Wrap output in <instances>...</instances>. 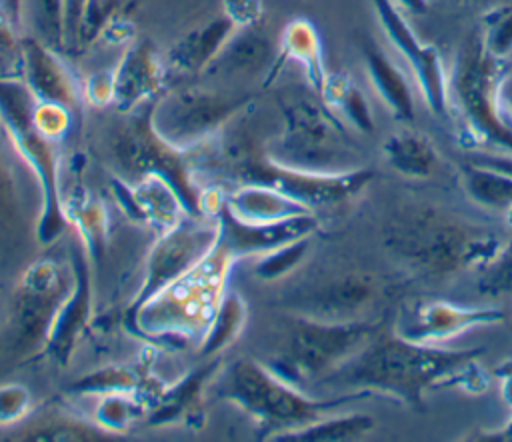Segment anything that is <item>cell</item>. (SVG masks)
I'll return each mask as SVG.
<instances>
[{
  "instance_id": "obj_34",
  "label": "cell",
  "mask_w": 512,
  "mask_h": 442,
  "mask_svg": "<svg viewBox=\"0 0 512 442\" xmlns=\"http://www.w3.org/2000/svg\"><path fill=\"white\" fill-rule=\"evenodd\" d=\"M462 184L476 204L496 210H512V176L470 162L464 166Z\"/></svg>"
},
{
  "instance_id": "obj_30",
  "label": "cell",
  "mask_w": 512,
  "mask_h": 442,
  "mask_svg": "<svg viewBox=\"0 0 512 442\" xmlns=\"http://www.w3.org/2000/svg\"><path fill=\"white\" fill-rule=\"evenodd\" d=\"M374 428L370 414H326L302 428L274 436L276 442H348L364 438Z\"/></svg>"
},
{
  "instance_id": "obj_33",
  "label": "cell",
  "mask_w": 512,
  "mask_h": 442,
  "mask_svg": "<svg viewBox=\"0 0 512 442\" xmlns=\"http://www.w3.org/2000/svg\"><path fill=\"white\" fill-rule=\"evenodd\" d=\"M148 372L140 366L112 364L98 368L90 374H84L68 384L66 392L76 396H102L112 392H130L136 394L142 386V380Z\"/></svg>"
},
{
  "instance_id": "obj_4",
  "label": "cell",
  "mask_w": 512,
  "mask_h": 442,
  "mask_svg": "<svg viewBox=\"0 0 512 442\" xmlns=\"http://www.w3.org/2000/svg\"><path fill=\"white\" fill-rule=\"evenodd\" d=\"M386 246L414 270L448 276L482 270L500 248L486 228L432 206L404 208L388 224Z\"/></svg>"
},
{
  "instance_id": "obj_39",
  "label": "cell",
  "mask_w": 512,
  "mask_h": 442,
  "mask_svg": "<svg viewBox=\"0 0 512 442\" xmlns=\"http://www.w3.org/2000/svg\"><path fill=\"white\" fill-rule=\"evenodd\" d=\"M486 50L498 58L512 54V6H500L486 16V34H482Z\"/></svg>"
},
{
  "instance_id": "obj_43",
  "label": "cell",
  "mask_w": 512,
  "mask_h": 442,
  "mask_svg": "<svg viewBox=\"0 0 512 442\" xmlns=\"http://www.w3.org/2000/svg\"><path fill=\"white\" fill-rule=\"evenodd\" d=\"M222 10V14L236 24V28L258 26L264 20L262 0H222Z\"/></svg>"
},
{
  "instance_id": "obj_35",
  "label": "cell",
  "mask_w": 512,
  "mask_h": 442,
  "mask_svg": "<svg viewBox=\"0 0 512 442\" xmlns=\"http://www.w3.org/2000/svg\"><path fill=\"white\" fill-rule=\"evenodd\" d=\"M148 414L146 404L130 392H112L98 396V402L92 410V420L98 428L108 434H124L128 428Z\"/></svg>"
},
{
  "instance_id": "obj_50",
  "label": "cell",
  "mask_w": 512,
  "mask_h": 442,
  "mask_svg": "<svg viewBox=\"0 0 512 442\" xmlns=\"http://www.w3.org/2000/svg\"><path fill=\"white\" fill-rule=\"evenodd\" d=\"M392 2L410 14H424L428 10V0H392Z\"/></svg>"
},
{
  "instance_id": "obj_11",
  "label": "cell",
  "mask_w": 512,
  "mask_h": 442,
  "mask_svg": "<svg viewBox=\"0 0 512 442\" xmlns=\"http://www.w3.org/2000/svg\"><path fill=\"white\" fill-rule=\"evenodd\" d=\"M234 168L236 180L266 184L294 202L302 204L310 212L316 208L334 206L354 198L366 184H370L374 172L370 168H350L342 172H308L290 168L264 158L244 156L228 170Z\"/></svg>"
},
{
  "instance_id": "obj_32",
  "label": "cell",
  "mask_w": 512,
  "mask_h": 442,
  "mask_svg": "<svg viewBox=\"0 0 512 442\" xmlns=\"http://www.w3.org/2000/svg\"><path fill=\"white\" fill-rule=\"evenodd\" d=\"M388 164L408 178H426L436 166V152L432 144L418 132L392 134L384 146Z\"/></svg>"
},
{
  "instance_id": "obj_15",
  "label": "cell",
  "mask_w": 512,
  "mask_h": 442,
  "mask_svg": "<svg viewBox=\"0 0 512 442\" xmlns=\"http://www.w3.org/2000/svg\"><path fill=\"white\" fill-rule=\"evenodd\" d=\"M506 312L500 308L458 306L446 300H424L406 306L394 320V330L406 340L430 346H442L446 340L460 336L478 326L502 324Z\"/></svg>"
},
{
  "instance_id": "obj_12",
  "label": "cell",
  "mask_w": 512,
  "mask_h": 442,
  "mask_svg": "<svg viewBox=\"0 0 512 442\" xmlns=\"http://www.w3.org/2000/svg\"><path fill=\"white\" fill-rule=\"evenodd\" d=\"M220 238V222L218 218H202V216H186L174 228L158 234L152 244L142 282L124 310V318L134 314L148 298L156 292L172 284L176 278L192 270L200 264L218 244Z\"/></svg>"
},
{
  "instance_id": "obj_22",
  "label": "cell",
  "mask_w": 512,
  "mask_h": 442,
  "mask_svg": "<svg viewBox=\"0 0 512 442\" xmlns=\"http://www.w3.org/2000/svg\"><path fill=\"white\" fill-rule=\"evenodd\" d=\"M236 24L228 16H218L186 32L168 52V70L178 74L206 72L226 42L236 34Z\"/></svg>"
},
{
  "instance_id": "obj_38",
  "label": "cell",
  "mask_w": 512,
  "mask_h": 442,
  "mask_svg": "<svg viewBox=\"0 0 512 442\" xmlns=\"http://www.w3.org/2000/svg\"><path fill=\"white\" fill-rule=\"evenodd\" d=\"M476 288L480 294L490 298L512 294V238L502 244L490 262L480 270Z\"/></svg>"
},
{
  "instance_id": "obj_48",
  "label": "cell",
  "mask_w": 512,
  "mask_h": 442,
  "mask_svg": "<svg viewBox=\"0 0 512 442\" xmlns=\"http://www.w3.org/2000/svg\"><path fill=\"white\" fill-rule=\"evenodd\" d=\"M496 376L500 378V396L512 408V360L502 362L496 368Z\"/></svg>"
},
{
  "instance_id": "obj_28",
  "label": "cell",
  "mask_w": 512,
  "mask_h": 442,
  "mask_svg": "<svg viewBox=\"0 0 512 442\" xmlns=\"http://www.w3.org/2000/svg\"><path fill=\"white\" fill-rule=\"evenodd\" d=\"M362 52H364V62H366V70L372 80V86L376 88L380 98L386 102L392 116L400 122H412L414 94L404 74L376 44L366 42Z\"/></svg>"
},
{
  "instance_id": "obj_17",
  "label": "cell",
  "mask_w": 512,
  "mask_h": 442,
  "mask_svg": "<svg viewBox=\"0 0 512 442\" xmlns=\"http://www.w3.org/2000/svg\"><path fill=\"white\" fill-rule=\"evenodd\" d=\"M70 262L74 268V288L60 304L42 348V352L58 364H66L70 360L76 340L88 326L92 314V280L88 256L84 250H74Z\"/></svg>"
},
{
  "instance_id": "obj_2",
  "label": "cell",
  "mask_w": 512,
  "mask_h": 442,
  "mask_svg": "<svg viewBox=\"0 0 512 442\" xmlns=\"http://www.w3.org/2000/svg\"><path fill=\"white\" fill-rule=\"evenodd\" d=\"M236 260L218 242L192 270L148 298L124 326L154 348L174 350L198 342L210 324Z\"/></svg>"
},
{
  "instance_id": "obj_14",
  "label": "cell",
  "mask_w": 512,
  "mask_h": 442,
  "mask_svg": "<svg viewBox=\"0 0 512 442\" xmlns=\"http://www.w3.org/2000/svg\"><path fill=\"white\" fill-rule=\"evenodd\" d=\"M372 6L388 40L408 62L426 106L436 116H444L448 112L450 94L448 76L438 50L420 42L392 0H372Z\"/></svg>"
},
{
  "instance_id": "obj_3",
  "label": "cell",
  "mask_w": 512,
  "mask_h": 442,
  "mask_svg": "<svg viewBox=\"0 0 512 442\" xmlns=\"http://www.w3.org/2000/svg\"><path fill=\"white\" fill-rule=\"evenodd\" d=\"M212 388L220 400L248 414L268 440L332 414L348 402L374 396L366 390H354L336 398H312L256 358H238L220 370L212 380Z\"/></svg>"
},
{
  "instance_id": "obj_36",
  "label": "cell",
  "mask_w": 512,
  "mask_h": 442,
  "mask_svg": "<svg viewBox=\"0 0 512 442\" xmlns=\"http://www.w3.org/2000/svg\"><path fill=\"white\" fill-rule=\"evenodd\" d=\"M310 244L312 236H306L252 258V276L262 282H274L288 276L306 258V254L310 252Z\"/></svg>"
},
{
  "instance_id": "obj_1",
  "label": "cell",
  "mask_w": 512,
  "mask_h": 442,
  "mask_svg": "<svg viewBox=\"0 0 512 442\" xmlns=\"http://www.w3.org/2000/svg\"><path fill=\"white\" fill-rule=\"evenodd\" d=\"M480 354L478 348L448 350L406 340L394 330L392 320H382L360 352L316 384L352 392L366 390L420 408L428 392L442 388L486 392L488 376L476 364Z\"/></svg>"
},
{
  "instance_id": "obj_45",
  "label": "cell",
  "mask_w": 512,
  "mask_h": 442,
  "mask_svg": "<svg viewBox=\"0 0 512 442\" xmlns=\"http://www.w3.org/2000/svg\"><path fill=\"white\" fill-rule=\"evenodd\" d=\"M228 192L220 184H206L198 190V216L218 218L226 210Z\"/></svg>"
},
{
  "instance_id": "obj_6",
  "label": "cell",
  "mask_w": 512,
  "mask_h": 442,
  "mask_svg": "<svg viewBox=\"0 0 512 442\" xmlns=\"http://www.w3.org/2000/svg\"><path fill=\"white\" fill-rule=\"evenodd\" d=\"M380 324L360 318L322 320L294 312L286 322L280 352L264 364L302 388L306 382L322 380L360 352Z\"/></svg>"
},
{
  "instance_id": "obj_10",
  "label": "cell",
  "mask_w": 512,
  "mask_h": 442,
  "mask_svg": "<svg viewBox=\"0 0 512 442\" xmlns=\"http://www.w3.org/2000/svg\"><path fill=\"white\" fill-rule=\"evenodd\" d=\"M250 104L248 94H220L200 86H176L150 104V124L156 134L178 150H194Z\"/></svg>"
},
{
  "instance_id": "obj_21",
  "label": "cell",
  "mask_w": 512,
  "mask_h": 442,
  "mask_svg": "<svg viewBox=\"0 0 512 442\" xmlns=\"http://www.w3.org/2000/svg\"><path fill=\"white\" fill-rule=\"evenodd\" d=\"M222 368V360L214 358L194 368L174 384H166L156 404L148 410L150 426H168L182 420L202 418V396Z\"/></svg>"
},
{
  "instance_id": "obj_26",
  "label": "cell",
  "mask_w": 512,
  "mask_h": 442,
  "mask_svg": "<svg viewBox=\"0 0 512 442\" xmlns=\"http://www.w3.org/2000/svg\"><path fill=\"white\" fill-rule=\"evenodd\" d=\"M62 210L68 224L76 230L90 262H98L106 238V210L102 200L86 186L76 184L62 194Z\"/></svg>"
},
{
  "instance_id": "obj_47",
  "label": "cell",
  "mask_w": 512,
  "mask_h": 442,
  "mask_svg": "<svg viewBox=\"0 0 512 442\" xmlns=\"http://www.w3.org/2000/svg\"><path fill=\"white\" fill-rule=\"evenodd\" d=\"M16 50V40L12 34L8 12L0 6V54H12Z\"/></svg>"
},
{
  "instance_id": "obj_7",
  "label": "cell",
  "mask_w": 512,
  "mask_h": 442,
  "mask_svg": "<svg viewBox=\"0 0 512 442\" xmlns=\"http://www.w3.org/2000/svg\"><path fill=\"white\" fill-rule=\"evenodd\" d=\"M508 72L506 58L490 54L482 34H470L458 50L448 78V94L454 98L464 126L476 142L498 146L512 154V122L500 96Z\"/></svg>"
},
{
  "instance_id": "obj_13",
  "label": "cell",
  "mask_w": 512,
  "mask_h": 442,
  "mask_svg": "<svg viewBox=\"0 0 512 442\" xmlns=\"http://www.w3.org/2000/svg\"><path fill=\"white\" fill-rule=\"evenodd\" d=\"M74 288L72 262L60 264L50 258L32 262L14 292L12 326L20 346L44 348L50 324Z\"/></svg>"
},
{
  "instance_id": "obj_40",
  "label": "cell",
  "mask_w": 512,
  "mask_h": 442,
  "mask_svg": "<svg viewBox=\"0 0 512 442\" xmlns=\"http://www.w3.org/2000/svg\"><path fill=\"white\" fill-rule=\"evenodd\" d=\"M36 128L52 142H62L72 126V110L54 102H36L32 112Z\"/></svg>"
},
{
  "instance_id": "obj_20",
  "label": "cell",
  "mask_w": 512,
  "mask_h": 442,
  "mask_svg": "<svg viewBox=\"0 0 512 442\" xmlns=\"http://www.w3.org/2000/svg\"><path fill=\"white\" fill-rule=\"evenodd\" d=\"M376 294L372 276L346 274L314 288L304 296L306 306L294 312L322 320H358V314L374 302Z\"/></svg>"
},
{
  "instance_id": "obj_44",
  "label": "cell",
  "mask_w": 512,
  "mask_h": 442,
  "mask_svg": "<svg viewBox=\"0 0 512 442\" xmlns=\"http://www.w3.org/2000/svg\"><path fill=\"white\" fill-rule=\"evenodd\" d=\"M84 98L96 108H104V106L112 104L114 102V74L106 72V70L90 74L84 84Z\"/></svg>"
},
{
  "instance_id": "obj_29",
  "label": "cell",
  "mask_w": 512,
  "mask_h": 442,
  "mask_svg": "<svg viewBox=\"0 0 512 442\" xmlns=\"http://www.w3.org/2000/svg\"><path fill=\"white\" fill-rule=\"evenodd\" d=\"M246 318L248 306L242 294L226 288L210 324L198 340V354L202 358H216L220 352L230 348L244 330Z\"/></svg>"
},
{
  "instance_id": "obj_16",
  "label": "cell",
  "mask_w": 512,
  "mask_h": 442,
  "mask_svg": "<svg viewBox=\"0 0 512 442\" xmlns=\"http://www.w3.org/2000/svg\"><path fill=\"white\" fill-rule=\"evenodd\" d=\"M218 222H220L218 242L236 262L248 260V258L252 260L278 246H284L298 238L312 236L318 230V220L312 212L284 218L278 222L248 224L232 216L228 210H224L218 216Z\"/></svg>"
},
{
  "instance_id": "obj_24",
  "label": "cell",
  "mask_w": 512,
  "mask_h": 442,
  "mask_svg": "<svg viewBox=\"0 0 512 442\" xmlns=\"http://www.w3.org/2000/svg\"><path fill=\"white\" fill-rule=\"evenodd\" d=\"M226 210L248 224L278 222L310 212L282 192L258 182H242L232 192H228Z\"/></svg>"
},
{
  "instance_id": "obj_49",
  "label": "cell",
  "mask_w": 512,
  "mask_h": 442,
  "mask_svg": "<svg viewBox=\"0 0 512 442\" xmlns=\"http://www.w3.org/2000/svg\"><path fill=\"white\" fill-rule=\"evenodd\" d=\"M500 96H502V104H504L506 116L512 122V72L506 74V78L502 82V88H500Z\"/></svg>"
},
{
  "instance_id": "obj_42",
  "label": "cell",
  "mask_w": 512,
  "mask_h": 442,
  "mask_svg": "<svg viewBox=\"0 0 512 442\" xmlns=\"http://www.w3.org/2000/svg\"><path fill=\"white\" fill-rule=\"evenodd\" d=\"M90 0H60L62 12V46L74 48L78 46L82 18L86 14Z\"/></svg>"
},
{
  "instance_id": "obj_25",
  "label": "cell",
  "mask_w": 512,
  "mask_h": 442,
  "mask_svg": "<svg viewBox=\"0 0 512 442\" xmlns=\"http://www.w3.org/2000/svg\"><path fill=\"white\" fill-rule=\"evenodd\" d=\"M274 48L270 40L258 32L256 26L238 28L236 34L226 42L220 54L206 68L210 76H236L254 74L264 68H272Z\"/></svg>"
},
{
  "instance_id": "obj_19",
  "label": "cell",
  "mask_w": 512,
  "mask_h": 442,
  "mask_svg": "<svg viewBox=\"0 0 512 442\" xmlns=\"http://www.w3.org/2000/svg\"><path fill=\"white\" fill-rule=\"evenodd\" d=\"M22 82L36 102H54L78 110L80 92L70 68L60 56L34 38H24L18 48Z\"/></svg>"
},
{
  "instance_id": "obj_31",
  "label": "cell",
  "mask_w": 512,
  "mask_h": 442,
  "mask_svg": "<svg viewBox=\"0 0 512 442\" xmlns=\"http://www.w3.org/2000/svg\"><path fill=\"white\" fill-rule=\"evenodd\" d=\"M318 96L330 112H334L338 118L348 120L356 130L366 134L374 132V118L370 106L362 90L346 72L328 74Z\"/></svg>"
},
{
  "instance_id": "obj_8",
  "label": "cell",
  "mask_w": 512,
  "mask_h": 442,
  "mask_svg": "<svg viewBox=\"0 0 512 442\" xmlns=\"http://www.w3.org/2000/svg\"><path fill=\"white\" fill-rule=\"evenodd\" d=\"M108 154L118 170L116 176L136 182L146 174H160L182 196L188 214L198 216L196 174L190 154L162 140L150 124V106L140 112L120 114V122L112 126L108 136Z\"/></svg>"
},
{
  "instance_id": "obj_37",
  "label": "cell",
  "mask_w": 512,
  "mask_h": 442,
  "mask_svg": "<svg viewBox=\"0 0 512 442\" xmlns=\"http://www.w3.org/2000/svg\"><path fill=\"white\" fill-rule=\"evenodd\" d=\"M26 440H110L114 434L106 430L84 424L78 418L70 416H52L40 424H32L26 432H22Z\"/></svg>"
},
{
  "instance_id": "obj_27",
  "label": "cell",
  "mask_w": 512,
  "mask_h": 442,
  "mask_svg": "<svg viewBox=\"0 0 512 442\" xmlns=\"http://www.w3.org/2000/svg\"><path fill=\"white\" fill-rule=\"evenodd\" d=\"M134 196L144 216V226L162 234L180 224L188 214V208L178 190L160 174H146L132 182Z\"/></svg>"
},
{
  "instance_id": "obj_5",
  "label": "cell",
  "mask_w": 512,
  "mask_h": 442,
  "mask_svg": "<svg viewBox=\"0 0 512 442\" xmlns=\"http://www.w3.org/2000/svg\"><path fill=\"white\" fill-rule=\"evenodd\" d=\"M34 104L36 100L22 78H0V126L14 150L36 176L42 194L36 238L42 246H50L70 224L62 210V192L58 184V144L48 140L36 128L32 118Z\"/></svg>"
},
{
  "instance_id": "obj_46",
  "label": "cell",
  "mask_w": 512,
  "mask_h": 442,
  "mask_svg": "<svg viewBox=\"0 0 512 442\" xmlns=\"http://www.w3.org/2000/svg\"><path fill=\"white\" fill-rule=\"evenodd\" d=\"M472 164H480V166H488L494 170H500L508 176H512V156L508 154H476L472 160Z\"/></svg>"
},
{
  "instance_id": "obj_9",
  "label": "cell",
  "mask_w": 512,
  "mask_h": 442,
  "mask_svg": "<svg viewBox=\"0 0 512 442\" xmlns=\"http://www.w3.org/2000/svg\"><path fill=\"white\" fill-rule=\"evenodd\" d=\"M284 130L264 156L308 172H342L348 160L346 134L340 118L320 100L284 98L280 102Z\"/></svg>"
},
{
  "instance_id": "obj_18",
  "label": "cell",
  "mask_w": 512,
  "mask_h": 442,
  "mask_svg": "<svg viewBox=\"0 0 512 442\" xmlns=\"http://www.w3.org/2000/svg\"><path fill=\"white\" fill-rule=\"evenodd\" d=\"M112 74L116 114H128L144 104H152L164 92L166 68L150 42L128 46Z\"/></svg>"
},
{
  "instance_id": "obj_23",
  "label": "cell",
  "mask_w": 512,
  "mask_h": 442,
  "mask_svg": "<svg viewBox=\"0 0 512 442\" xmlns=\"http://www.w3.org/2000/svg\"><path fill=\"white\" fill-rule=\"evenodd\" d=\"M290 60H294L302 66L308 86L316 94H320L328 72H326V66H324L322 44H320L318 32H316L314 24L306 18H294L286 24V28L282 32V38H280L276 58L272 62V68H270L266 80L272 82L274 76L282 70V66Z\"/></svg>"
},
{
  "instance_id": "obj_41",
  "label": "cell",
  "mask_w": 512,
  "mask_h": 442,
  "mask_svg": "<svg viewBox=\"0 0 512 442\" xmlns=\"http://www.w3.org/2000/svg\"><path fill=\"white\" fill-rule=\"evenodd\" d=\"M32 406V396L22 384H0V426L22 422Z\"/></svg>"
}]
</instances>
